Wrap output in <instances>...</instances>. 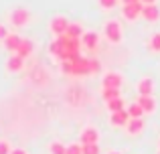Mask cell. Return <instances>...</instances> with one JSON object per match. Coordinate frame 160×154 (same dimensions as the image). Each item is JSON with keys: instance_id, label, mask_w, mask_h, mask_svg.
Masks as SVG:
<instances>
[{"instance_id": "21", "label": "cell", "mask_w": 160, "mask_h": 154, "mask_svg": "<svg viewBox=\"0 0 160 154\" xmlns=\"http://www.w3.org/2000/svg\"><path fill=\"white\" fill-rule=\"evenodd\" d=\"M83 154H99V144H81Z\"/></svg>"}, {"instance_id": "16", "label": "cell", "mask_w": 160, "mask_h": 154, "mask_svg": "<svg viewBox=\"0 0 160 154\" xmlns=\"http://www.w3.org/2000/svg\"><path fill=\"white\" fill-rule=\"evenodd\" d=\"M152 89H154V83H152V79H140L138 81V93L140 95H152Z\"/></svg>"}, {"instance_id": "2", "label": "cell", "mask_w": 160, "mask_h": 154, "mask_svg": "<svg viewBox=\"0 0 160 154\" xmlns=\"http://www.w3.org/2000/svg\"><path fill=\"white\" fill-rule=\"evenodd\" d=\"M103 32H106L109 43H120L122 41V24L118 20H108L106 27H103Z\"/></svg>"}, {"instance_id": "32", "label": "cell", "mask_w": 160, "mask_h": 154, "mask_svg": "<svg viewBox=\"0 0 160 154\" xmlns=\"http://www.w3.org/2000/svg\"><path fill=\"white\" fill-rule=\"evenodd\" d=\"M108 154H120V152H108Z\"/></svg>"}, {"instance_id": "27", "label": "cell", "mask_w": 160, "mask_h": 154, "mask_svg": "<svg viewBox=\"0 0 160 154\" xmlns=\"http://www.w3.org/2000/svg\"><path fill=\"white\" fill-rule=\"evenodd\" d=\"M99 69H102L99 61H93V59H89V71H91V73H99Z\"/></svg>"}, {"instance_id": "10", "label": "cell", "mask_w": 160, "mask_h": 154, "mask_svg": "<svg viewBox=\"0 0 160 154\" xmlns=\"http://www.w3.org/2000/svg\"><path fill=\"white\" fill-rule=\"evenodd\" d=\"M98 43H99V37L95 35V32H83L81 35V47H85V49H89V51H93L95 47H98Z\"/></svg>"}, {"instance_id": "17", "label": "cell", "mask_w": 160, "mask_h": 154, "mask_svg": "<svg viewBox=\"0 0 160 154\" xmlns=\"http://www.w3.org/2000/svg\"><path fill=\"white\" fill-rule=\"evenodd\" d=\"M69 39H81L83 35V27L79 22H69V27H67V32H65Z\"/></svg>"}, {"instance_id": "33", "label": "cell", "mask_w": 160, "mask_h": 154, "mask_svg": "<svg viewBox=\"0 0 160 154\" xmlns=\"http://www.w3.org/2000/svg\"><path fill=\"white\" fill-rule=\"evenodd\" d=\"M158 144H160V142H158Z\"/></svg>"}, {"instance_id": "3", "label": "cell", "mask_w": 160, "mask_h": 154, "mask_svg": "<svg viewBox=\"0 0 160 154\" xmlns=\"http://www.w3.org/2000/svg\"><path fill=\"white\" fill-rule=\"evenodd\" d=\"M89 59L79 55L77 59L71 61V75H89Z\"/></svg>"}, {"instance_id": "29", "label": "cell", "mask_w": 160, "mask_h": 154, "mask_svg": "<svg viewBox=\"0 0 160 154\" xmlns=\"http://www.w3.org/2000/svg\"><path fill=\"white\" fill-rule=\"evenodd\" d=\"M10 154H28L27 150H24V148H12V152Z\"/></svg>"}, {"instance_id": "7", "label": "cell", "mask_w": 160, "mask_h": 154, "mask_svg": "<svg viewBox=\"0 0 160 154\" xmlns=\"http://www.w3.org/2000/svg\"><path fill=\"white\" fill-rule=\"evenodd\" d=\"M79 142L81 144H98L99 142V132L98 128H85L79 136Z\"/></svg>"}, {"instance_id": "15", "label": "cell", "mask_w": 160, "mask_h": 154, "mask_svg": "<svg viewBox=\"0 0 160 154\" xmlns=\"http://www.w3.org/2000/svg\"><path fill=\"white\" fill-rule=\"evenodd\" d=\"M32 49H35L32 41H28V39H22V41H20V47L16 49V53H14V55H18V57H22V59H27V57L32 53Z\"/></svg>"}, {"instance_id": "9", "label": "cell", "mask_w": 160, "mask_h": 154, "mask_svg": "<svg viewBox=\"0 0 160 154\" xmlns=\"http://www.w3.org/2000/svg\"><path fill=\"white\" fill-rule=\"evenodd\" d=\"M126 128H128V134L136 136L146 128V122H144V118H130V122L126 124Z\"/></svg>"}, {"instance_id": "6", "label": "cell", "mask_w": 160, "mask_h": 154, "mask_svg": "<svg viewBox=\"0 0 160 154\" xmlns=\"http://www.w3.org/2000/svg\"><path fill=\"white\" fill-rule=\"evenodd\" d=\"M122 75L120 73H116V71H109L103 75V89H120V85H122Z\"/></svg>"}, {"instance_id": "4", "label": "cell", "mask_w": 160, "mask_h": 154, "mask_svg": "<svg viewBox=\"0 0 160 154\" xmlns=\"http://www.w3.org/2000/svg\"><path fill=\"white\" fill-rule=\"evenodd\" d=\"M67 27H69V20L65 18V16H55L51 20V24H49V28H51V32L55 37H61L67 32Z\"/></svg>"}, {"instance_id": "23", "label": "cell", "mask_w": 160, "mask_h": 154, "mask_svg": "<svg viewBox=\"0 0 160 154\" xmlns=\"http://www.w3.org/2000/svg\"><path fill=\"white\" fill-rule=\"evenodd\" d=\"M150 49L152 51H160V32H156V35H152V39H150Z\"/></svg>"}, {"instance_id": "26", "label": "cell", "mask_w": 160, "mask_h": 154, "mask_svg": "<svg viewBox=\"0 0 160 154\" xmlns=\"http://www.w3.org/2000/svg\"><path fill=\"white\" fill-rule=\"evenodd\" d=\"M10 152H12L10 144H8L6 140H0V154H10Z\"/></svg>"}, {"instance_id": "1", "label": "cell", "mask_w": 160, "mask_h": 154, "mask_svg": "<svg viewBox=\"0 0 160 154\" xmlns=\"http://www.w3.org/2000/svg\"><path fill=\"white\" fill-rule=\"evenodd\" d=\"M8 18H10V24L16 28H22L28 24V20H31V12L27 10V8H14V10L8 14Z\"/></svg>"}, {"instance_id": "8", "label": "cell", "mask_w": 160, "mask_h": 154, "mask_svg": "<svg viewBox=\"0 0 160 154\" xmlns=\"http://www.w3.org/2000/svg\"><path fill=\"white\" fill-rule=\"evenodd\" d=\"M142 18H146L148 22L158 20L160 18V8L156 4H146V6H142Z\"/></svg>"}, {"instance_id": "24", "label": "cell", "mask_w": 160, "mask_h": 154, "mask_svg": "<svg viewBox=\"0 0 160 154\" xmlns=\"http://www.w3.org/2000/svg\"><path fill=\"white\" fill-rule=\"evenodd\" d=\"M118 2H120V0H99V6L106 8V10H112V8L118 6Z\"/></svg>"}, {"instance_id": "28", "label": "cell", "mask_w": 160, "mask_h": 154, "mask_svg": "<svg viewBox=\"0 0 160 154\" xmlns=\"http://www.w3.org/2000/svg\"><path fill=\"white\" fill-rule=\"evenodd\" d=\"M8 37V28L4 27V24H0V41H4Z\"/></svg>"}, {"instance_id": "30", "label": "cell", "mask_w": 160, "mask_h": 154, "mask_svg": "<svg viewBox=\"0 0 160 154\" xmlns=\"http://www.w3.org/2000/svg\"><path fill=\"white\" fill-rule=\"evenodd\" d=\"M120 2L126 6V4H136V2H140V0H120Z\"/></svg>"}, {"instance_id": "20", "label": "cell", "mask_w": 160, "mask_h": 154, "mask_svg": "<svg viewBox=\"0 0 160 154\" xmlns=\"http://www.w3.org/2000/svg\"><path fill=\"white\" fill-rule=\"evenodd\" d=\"M128 114H130V118H142V116H144V110H142L138 103H132V106L128 107Z\"/></svg>"}, {"instance_id": "19", "label": "cell", "mask_w": 160, "mask_h": 154, "mask_svg": "<svg viewBox=\"0 0 160 154\" xmlns=\"http://www.w3.org/2000/svg\"><path fill=\"white\" fill-rule=\"evenodd\" d=\"M49 152H51V154H65L67 146L61 144V142H51V144H49Z\"/></svg>"}, {"instance_id": "5", "label": "cell", "mask_w": 160, "mask_h": 154, "mask_svg": "<svg viewBox=\"0 0 160 154\" xmlns=\"http://www.w3.org/2000/svg\"><path fill=\"white\" fill-rule=\"evenodd\" d=\"M122 14H124L126 20H136L138 16H142V2L126 4V6H122Z\"/></svg>"}, {"instance_id": "22", "label": "cell", "mask_w": 160, "mask_h": 154, "mask_svg": "<svg viewBox=\"0 0 160 154\" xmlns=\"http://www.w3.org/2000/svg\"><path fill=\"white\" fill-rule=\"evenodd\" d=\"M103 99H106V103L109 102V99H116V97H120V89H103Z\"/></svg>"}, {"instance_id": "11", "label": "cell", "mask_w": 160, "mask_h": 154, "mask_svg": "<svg viewBox=\"0 0 160 154\" xmlns=\"http://www.w3.org/2000/svg\"><path fill=\"white\" fill-rule=\"evenodd\" d=\"M109 122H112L113 126H126V124L130 122V114H128V110L113 112V114H112V118H109Z\"/></svg>"}, {"instance_id": "12", "label": "cell", "mask_w": 160, "mask_h": 154, "mask_svg": "<svg viewBox=\"0 0 160 154\" xmlns=\"http://www.w3.org/2000/svg\"><path fill=\"white\" fill-rule=\"evenodd\" d=\"M20 37L18 35H14V32H8V37L4 39V49L6 51H12V53H16V49L20 47Z\"/></svg>"}, {"instance_id": "14", "label": "cell", "mask_w": 160, "mask_h": 154, "mask_svg": "<svg viewBox=\"0 0 160 154\" xmlns=\"http://www.w3.org/2000/svg\"><path fill=\"white\" fill-rule=\"evenodd\" d=\"M136 103L144 110V114H150V112H154V107H156V102L152 99V95H140V99H138Z\"/></svg>"}, {"instance_id": "18", "label": "cell", "mask_w": 160, "mask_h": 154, "mask_svg": "<svg viewBox=\"0 0 160 154\" xmlns=\"http://www.w3.org/2000/svg\"><path fill=\"white\" fill-rule=\"evenodd\" d=\"M108 110L112 112H120V110H126V103H124V99L122 97H116V99H109L108 102Z\"/></svg>"}, {"instance_id": "13", "label": "cell", "mask_w": 160, "mask_h": 154, "mask_svg": "<svg viewBox=\"0 0 160 154\" xmlns=\"http://www.w3.org/2000/svg\"><path fill=\"white\" fill-rule=\"evenodd\" d=\"M22 67H24V59H22V57H18V55H12L10 59L6 61V69L10 73H18Z\"/></svg>"}, {"instance_id": "25", "label": "cell", "mask_w": 160, "mask_h": 154, "mask_svg": "<svg viewBox=\"0 0 160 154\" xmlns=\"http://www.w3.org/2000/svg\"><path fill=\"white\" fill-rule=\"evenodd\" d=\"M65 154H83L81 144H69V146H67V152H65Z\"/></svg>"}, {"instance_id": "31", "label": "cell", "mask_w": 160, "mask_h": 154, "mask_svg": "<svg viewBox=\"0 0 160 154\" xmlns=\"http://www.w3.org/2000/svg\"><path fill=\"white\" fill-rule=\"evenodd\" d=\"M142 6H146V4H156V0H140Z\"/></svg>"}]
</instances>
